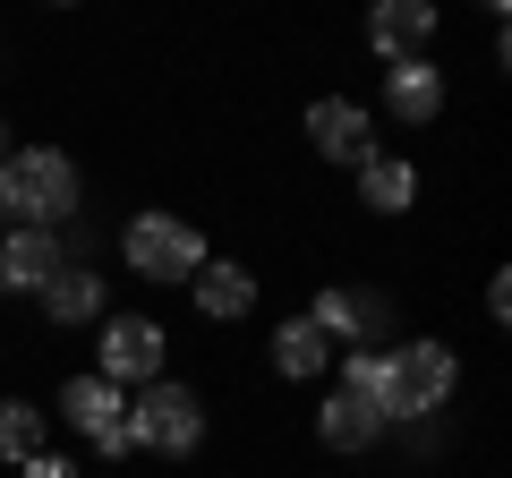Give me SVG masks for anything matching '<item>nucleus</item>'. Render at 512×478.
Segmentation results:
<instances>
[{
	"mask_svg": "<svg viewBox=\"0 0 512 478\" xmlns=\"http://www.w3.org/2000/svg\"><path fill=\"white\" fill-rule=\"evenodd\" d=\"M359 197L376 205V214H402V205L419 197V180H410V163H393V154H367L359 163Z\"/></svg>",
	"mask_w": 512,
	"mask_h": 478,
	"instance_id": "ddd939ff",
	"label": "nucleus"
},
{
	"mask_svg": "<svg viewBox=\"0 0 512 478\" xmlns=\"http://www.w3.org/2000/svg\"><path fill=\"white\" fill-rule=\"evenodd\" d=\"M43 308H52V325H86V316L103 308V274H86V265H60V274L43 282Z\"/></svg>",
	"mask_w": 512,
	"mask_h": 478,
	"instance_id": "f8f14e48",
	"label": "nucleus"
},
{
	"mask_svg": "<svg viewBox=\"0 0 512 478\" xmlns=\"http://www.w3.org/2000/svg\"><path fill=\"white\" fill-rule=\"evenodd\" d=\"M308 325L325 333V342H342V333H350V342H376V308H367V299H350V291H325V299L308 308Z\"/></svg>",
	"mask_w": 512,
	"mask_h": 478,
	"instance_id": "4468645a",
	"label": "nucleus"
},
{
	"mask_svg": "<svg viewBox=\"0 0 512 478\" xmlns=\"http://www.w3.org/2000/svg\"><path fill=\"white\" fill-rule=\"evenodd\" d=\"M325 350H333L325 333H316L308 316H291V325L274 333V368H282V376H316V368H325Z\"/></svg>",
	"mask_w": 512,
	"mask_h": 478,
	"instance_id": "dca6fc26",
	"label": "nucleus"
},
{
	"mask_svg": "<svg viewBox=\"0 0 512 478\" xmlns=\"http://www.w3.org/2000/svg\"><path fill=\"white\" fill-rule=\"evenodd\" d=\"M453 350L444 342H410L384 359V419H427V410H444V393H453Z\"/></svg>",
	"mask_w": 512,
	"mask_h": 478,
	"instance_id": "f03ea898",
	"label": "nucleus"
},
{
	"mask_svg": "<svg viewBox=\"0 0 512 478\" xmlns=\"http://www.w3.org/2000/svg\"><path fill=\"white\" fill-rule=\"evenodd\" d=\"M60 419H77L103 453H128V393L103 385V376H77V385H60Z\"/></svg>",
	"mask_w": 512,
	"mask_h": 478,
	"instance_id": "39448f33",
	"label": "nucleus"
},
{
	"mask_svg": "<svg viewBox=\"0 0 512 478\" xmlns=\"http://www.w3.org/2000/svg\"><path fill=\"white\" fill-rule=\"evenodd\" d=\"M52 274H60L52 231H18V239H0V291H43Z\"/></svg>",
	"mask_w": 512,
	"mask_h": 478,
	"instance_id": "9d476101",
	"label": "nucleus"
},
{
	"mask_svg": "<svg viewBox=\"0 0 512 478\" xmlns=\"http://www.w3.org/2000/svg\"><path fill=\"white\" fill-rule=\"evenodd\" d=\"M26 478H77V470H69V461H52V453H35V461H26Z\"/></svg>",
	"mask_w": 512,
	"mask_h": 478,
	"instance_id": "6ab92c4d",
	"label": "nucleus"
},
{
	"mask_svg": "<svg viewBox=\"0 0 512 478\" xmlns=\"http://www.w3.org/2000/svg\"><path fill=\"white\" fill-rule=\"evenodd\" d=\"M163 368V325L154 316H111L103 325V385H137Z\"/></svg>",
	"mask_w": 512,
	"mask_h": 478,
	"instance_id": "423d86ee",
	"label": "nucleus"
},
{
	"mask_svg": "<svg viewBox=\"0 0 512 478\" xmlns=\"http://www.w3.org/2000/svg\"><path fill=\"white\" fill-rule=\"evenodd\" d=\"M316 436H325L333 453H367V444L384 436V410H376V402H359V393H333V402L316 410Z\"/></svg>",
	"mask_w": 512,
	"mask_h": 478,
	"instance_id": "1a4fd4ad",
	"label": "nucleus"
},
{
	"mask_svg": "<svg viewBox=\"0 0 512 478\" xmlns=\"http://www.w3.org/2000/svg\"><path fill=\"white\" fill-rule=\"evenodd\" d=\"M308 137H316L325 163H367V111L342 103V94H325V103L308 111Z\"/></svg>",
	"mask_w": 512,
	"mask_h": 478,
	"instance_id": "0eeeda50",
	"label": "nucleus"
},
{
	"mask_svg": "<svg viewBox=\"0 0 512 478\" xmlns=\"http://www.w3.org/2000/svg\"><path fill=\"white\" fill-rule=\"evenodd\" d=\"M427 35H436V9H427V0H384L376 18H367V43H376L384 60H419Z\"/></svg>",
	"mask_w": 512,
	"mask_h": 478,
	"instance_id": "6e6552de",
	"label": "nucleus"
},
{
	"mask_svg": "<svg viewBox=\"0 0 512 478\" xmlns=\"http://www.w3.org/2000/svg\"><path fill=\"white\" fill-rule=\"evenodd\" d=\"M384 94H393V111H402V120H436L444 77L427 69V60H393V69H384Z\"/></svg>",
	"mask_w": 512,
	"mask_h": 478,
	"instance_id": "9b49d317",
	"label": "nucleus"
},
{
	"mask_svg": "<svg viewBox=\"0 0 512 478\" xmlns=\"http://www.w3.org/2000/svg\"><path fill=\"white\" fill-rule=\"evenodd\" d=\"M0 163H9V154H0Z\"/></svg>",
	"mask_w": 512,
	"mask_h": 478,
	"instance_id": "aec40b11",
	"label": "nucleus"
},
{
	"mask_svg": "<svg viewBox=\"0 0 512 478\" xmlns=\"http://www.w3.org/2000/svg\"><path fill=\"white\" fill-rule=\"evenodd\" d=\"M342 393H359V402L384 410V350H350L342 359Z\"/></svg>",
	"mask_w": 512,
	"mask_h": 478,
	"instance_id": "a211bd4d",
	"label": "nucleus"
},
{
	"mask_svg": "<svg viewBox=\"0 0 512 478\" xmlns=\"http://www.w3.org/2000/svg\"><path fill=\"white\" fill-rule=\"evenodd\" d=\"M248 299H256V282L239 265H197V308L205 316H248Z\"/></svg>",
	"mask_w": 512,
	"mask_h": 478,
	"instance_id": "2eb2a0df",
	"label": "nucleus"
},
{
	"mask_svg": "<svg viewBox=\"0 0 512 478\" xmlns=\"http://www.w3.org/2000/svg\"><path fill=\"white\" fill-rule=\"evenodd\" d=\"M205 436V410L188 385H154L146 402H128V444H146V453H188Z\"/></svg>",
	"mask_w": 512,
	"mask_h": 478,
	"instance_id": "20e7f679",
	"label": "nucleus"
},
{
	"mask_svg": "<svg viewBox=\"0 0 512 478\" xmlns=\"http://www.w3.org/2000/svg\"><path fill=\"white\" fill-rule=\"evenodd\" d=\"M0 205H9L26 231L60 222V214L77 205V163H69V154H52V146L18 154V163H0Z\"/></svg>",
	"mask_w": 512,
	"mask_h": 478,
	"instance_id": "f257e3e1",
	"label": "nucleus"
},
{
	"mask_svg": "<svg viewBox=\"0 0 512 478\" xmlns=\"http://www.w3.org/2000/svg\"><path fill=\"white\" fill-rule=\"evenodd\" d=\"M197 265H205V239L188 231V222H171V214H137V222H128V274L197 282Z\"/></svg>",
	"mask_w": 512,
	"mask_h": 478,
	"instance_id": "7ed1b4c3",
	"label": "nucleus"
},
{
	"mask_svg": "<svg viewBox=\"0 0 512 478\" xmlns=\"http://www.w3.org/2000/svg\"><path fill=\"white\" fill-rule=\"evenodd\" d=\"M0 453H9V461H35L43 453V410L35 402H0Z\"/></svg>",
	"mask_w": 512,
	"mask_h": 478,
	"instance_id": "f3484780",
	"label": "nucleus"
}]
</instances>
